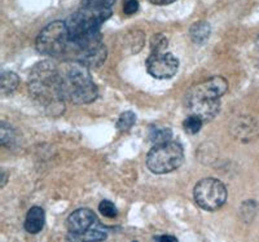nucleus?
<instances>
[{"mask_svg":"<svg viewBox=\"0 0 259 242\" xmlns=\"http://www.w3.org/2000/svg\"><path fill=\"white\" fill-rule=\"evenodd\" d=\"M139 11V2L138 0H126V3L123 6V12L127 16L135 15Z\"/></svg>","mask_w":259,"mask_h":242,"instance_id":"412c9836","label":"nucleus"},{"mask_svg":"<svg viewBox=\"0 0 259 242\" xmlns=\"http://www.w3.org/2000/svg\"><path fill=\"white\" fill-rule=\"evenodd\" d=\"M6 183H7V174H6V171H2V184H0V186H2V188H4V185H6Z\"/></svg>","mask_w":259,"mask_h":242,"instance_id":"b1692460","label":"nucleus"},{"mask_svg":"<svg viewBox=\"0 0 259 242\" xmlns=\"http://www.w3.org/2000/svg\"><path fill=\"white\" fill-rule=\"evenodd\" d=\"M115 0H83L84 6L97 9H113Z\"/></svg>","mask_w":259,"mask_h":242,"instance_id":"6ab92c4d","label":"nucleus"},{"mask_svg":"<svg viewBox=\"0 0 259 242\" xmlns=\"http://www.w3.org/2000/svg\"><path fill=\"white\" fill-rule=\"evenodd\" d=\"M227 188L215 177H205L193 189L194 201L205 211H217L227 201Z\"/></svg>","mask_w":259,"mask_h":242,"instance_id":"39448f33","label":"nucleus"},{"mask_svg":"<svg viewBox=\"0 0 259 242\" xmlns=\"http://www.w3.org/2000/svg\"><path fill=\"white\" fill-rule=\"evenodd\" d=\"M187 107L191 114L198 115L203 122H209L221 110V100H194L188 101Z\"/></svg>","mask_w":259,"mask_h":242,"instance_id":"9d476101","label":"nucleus"},{"mask_svg":"<svg viewBox=\"0 0 259 242\" xmlns=\"http://www.w3.org/2000/svg\"><path fill=\"white\" fill-rule=\"evenodd\" d=\"M184 162V149L178 141H166L156 144L147 156V166L157 175L172 172Z\"/></svg>","mask_w":259,"mask_h":242,"instance_id":"7ed1b4c3","label":"nucleus"},{"mask_svg":"<svg viewBox=\"0 0 259 242\" xmlns=\"http://www.w3.org/2000/svg\"><path fill=\"white\" fill-rule=\"evenodd\" d=\"M31 94L52 114L62 112L64 99L60 91L59 65L52 61H41L32 68L29 78Z\"/></svg>","mask_w":259,"mask_h":242,"instance_id":"f03ea898","label":"nucleus"},{"mask_svg":"<svg viewBox=\"0 0 259 242\" xmlns=\"http://www.w3.org/2000/svg\"><path fill=\"white\" fill-rule=\"evenodd\" d=\"M77 61L85 65L87 68H99L105 62L106 56H108V51H106L105 44L103 41L97 43V44L90 45L87 48L78 51Z\"/></svg>","mask_w":259,"mask_h":242,"instance_id":"1a4fd4ad","label":"nucleus"},{"mask_svg":"<svg viewBox=\"0 0 259 242\" xmlns=\"http://www.w3.org/2000/svg\"><path fill=\"white\" fill-rule=\"evenodd\" d=\"M228 91V82L223 77H212L192 87L187 94V103L194 100H221Z\"/></svg>","mask_w":259,"mask_h":242,"instance_id":"0eeeda50","label":"nucleus"},{"mask_svg":"<svg viewBox=\"0 0 259 242\" xmlns=\"http://www.w3.org/2000/svg\"><path fill=\"white\" fill-rule=\"evenodd\" d=\"M35 45L39 54L51 57L61 56L68 45H70L68 24L62 21H53L48 24L36 36Z\"/></svg>","mask_w":259,"mask_h":242,"instance_id":"20e7f679","label":"nucleus"},{"mask_svg":"<svg viewBox=\"0 0 259 242\" xmlns=\"http://www.w3.org/2000/svg\"><path fill=\"white\" fill-rule=\"evenodd\" d=\"M59 79L64 101L82 105L96 100L99 89L92 80L89 68L79 61L59 65Z\"/></svg>","mask_w":259,"mask_h":242,"instance_id":"f257e3e1","label":"nucleus"},{"mask_svg":"<svg viewBox=\"0 0 259 242\" xmlns=\"http://www.w3.org/2000/svg\"><path fill=\"white\" fill-rule=\"evenodd\" d=\"M203 123H205V122H203L202 118H200L198 115L191 114L189 117H187L186 121L183 122V128H184V131H186L187 133L194 135V133L200 132Z\"/></svg>","mask_w":259,"mask_h":242,"instance_id":"dca6fc26","label":"nucleus"},{"mask_svg":"<svg viewBox=\"0 0 259 242\" xmlns=\"http://www.w3.org/2000/svg\"><path fill=\"white\" fill-rule=\"evenodd\" d=\"M46 224V213L41 207L34 206L29 210L25 219V229L30 234H38Z\"/></svg>","mask_w":259,"mask_h":242,"instance_id":"9b49d317","label":"nucleus"},{"mask_svg":"<svg viewBox=\"0 0 259 242\" xmlns=\"http://www.w3.org/2000/svg\"><path fill=\"white\" fill-rule=\"evenodd\" d=\"M136 123V115L133 112H124L119 115L117 121V128L119 131H128Z\"/></svg>","mask_w":259,"mask_h":242,"instance_id":"f3484780","label":"nucleus"},{"mask_svg":"<svg viewBox=\"0 0 259 242\" xmlns=\"http://www.w3.org/2000/svg\"><path fill=\"white\" fill-rule=\"evenodd\" d=\"M172 137V131L168 127H152L149 131V140L156 144L170 141Z\"/></svg>","mask_w":259,"mask_h":242,"instance_id":"4468645a","label":"nucleus"},{"mask_svg":"<svg viewBox=\"0 0 259 242\" xmlns=\"http://www.w3.org/2000/svg\"><path fill=\"white\" fill-rule=\"evenodd\" d=\"M99 211L101 213V215H104L105 218L114 219L118 215V210L115 207V205L113 202L108 201V200H104L99 205Z\"/></svg>","mask_w":259,"mask_h":242,"instance_id":"a211bd4d","label":"nucleus"},{"mask_svg":"<svg viewBox=\"0 0 259 242\" xmlns=\"http://www.w3.org/2000/svg\"><path fill=\"white\" fill-rule=\"evenodd\" d=\"M179 70V60L170 52H152L147 60V71L156 79H170Z\"/></svg>","mask_w":259,"mask_h":242,"instance_id":"423d86ee","label":"nucleus"},{"mask_svg":"<svg viewBox=\"0 0 259 242\" xmlns=\"http://www.w3.org/2000/svg\"><path fill=\"white\" fill-rule=\"evenodd\" d=\"M167 45V39L162 34H157L153 39H152V52H158V51H163V48Z\"/></svg>","mask_w":259,"mask_h":242,"instance_id":"aec40b11","label":"nucleus"},{"mask_svg":"<svg viewBox=\"0 0 259 242\" xmlns=\"http://www.w3.org/2000/svg\"><path fill=\"white\" fill-rule=\"evenodd\" d=\"M16 142V133L9 124L2 122L0 124V144L7 148H12Z\"/></svg>","mask_w":259,"mask_h":242,"instance_id":"2eb2a0df","label":"nucleus"},{"mask_svg":"<svg viewBox=\"0 0 259 242\" xmlns=\"http://www.w3.org/2000/svg\"><path fill=\"white\" fill-rule=\"evenodd\" d=\"M210 33H211L210 25L207 22H203V21L193 24L191 30H189L191 39L194 43H197V44H202L203 41H206L209 39Z\"/></svg>","mask_w":259,"mask_h":242,"instance_id":"f8f14e48","label":"nucleus"},{"mask_svg":"<svg viewBox=\"0 0 259 242\" xmlns=\"http://www.w3.org/2000/svg\"><path fill=\"white\" fill-rule=\"evenodd\" d=\"M149 2L154 6H168V4H172L177 0H149Z\"/></svg>","mask_w":259,"mask_h":242,"instance_id":"4be33fe9","label":"nucleus"},{"mask_svg":"<svg viewBox=\"0 0 259 242\" xmlns=\"http://www.w3.org/2000/svg\"><path fill=\"white\" fill-rule=\"evenodd\" d=\"M18 82L20 79L13 71H3L2 73V94L8 96V94L13 93L17 89Z\"/></svg>","mask_w":259,"mask_h":242,"instance_id":"ddd939ff","label":"nucleus"},{"mask_svg":"<svg viewBox=\"0 0 259 242\" xmlns=\"http://www.w3.org/2000/svg\"><path fill=\"white\" fill-rule=\"evenodd\" d=\"M154 241H178L177 237L174 236H167V234H163V236H154L153 237Z\"/></svg>","mask_w":259,"mask_h":242,"instance_id":"5701e85b","label":"nucleus"},{"mask_svg":"<svg viewBox=\"0 0 259 242\" xmlns=\"http://www.w3.org/2000/svg\"><path fill=\"white\" fill-rule=\"evenodd\" d=\"M99 220L90 209H78L68 218V229L71 239H79L90 230L99 227Z\"/></svg>","mask_w":259,"mask_h":242,"instance_id":"6e6552de","label":"nucleus"}]
</instances>
